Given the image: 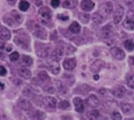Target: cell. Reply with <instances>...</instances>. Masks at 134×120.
Segmentation results:
<instances>
[{
    "label": "cell",
    "instance_id": "44dd1931",
    "mask_svg": "<svg viewBox=\"0 0 134 120\" xmlns=\"http://www.w3.org/2000/svg\"><path fill=\"white\" fill-rule=\"evenodd\" d=\"M126 92L125 87L122 86H117L112 90L113 95L117 98H121Z\"/></svg>",
    "mask_w": 134,
    "mask_h": 120
},
{
    "label": "cell",
    "instance_id": "7bdbcfd3",
    "mask_svg": "<svg viewBox=\"0 0 134 120\" xmlns=\"http://www.w3.org/2000/svg\"><path fill=\"white\" fill-rule=\"evenodd\" d=\"M128 6L130 10L134 11V0L129 2L128 3Z\"/></svg>",
    "mask_w": 134,
    "mask_h": 120
},
{
    "label": "cell",
    "instance_id": "8d00e7d4",
    "mask_svg": "<svg viewBox=\"0 0 134 120\" xmlns=\"http://www.w3.org/2000/svg\"><path fill=\"white\" fill-rule=\"evenodd\" d=\"M19 55L18 52L14 51L9 55V59L12 61H15L19 59Z\"/></svg>",
    "mask_w": 134,
    "mask_h": 120
},
{
    "label": "cell",
    "instance_id": "f1b7e54d",
    "mask_svg": "<svg viewBox=\"0 0 134 120\" xmlns=\"http://www.w3.org/2000/svg\"><path fill=\"white\" fill-rule=\"evenodd\" d=\"M69 30L72 33L77 34L80 32L81 26L77 22L74 21L70 25L69 27Z\"/></svg>",
    "mask_w": 134,
    "mask_h": 120
},
{
    "label": "cell",
    "instance_id": "f6af8a7d",
    "mask_svg": "<svg viewBox=\"0 0 134 120\" xmlns=\"http://www.w3.org/2000/svg\"><path fill=\"white\" fill-rule=\"evenodd\" d=\"M55 91V89L53 87H49L48 89V92L50 94H53Z\"/></svg>",
    "mask_w": 134,
    "mask_h": 120
},
{
    "label": "cell",
    "instance_id": "4dcf8cb0",
    "mask_svg": "<svg viewBox=\"0 0 134 120\" xmlns=\"http://www.w3.org/2000/svg\"><path fill=\"white\" fill-rule=\"evenodd\" d=\"M29 6H30L29 3L27 1L25 0L20 1L18 5L19 9L23 11H26V10H27Z\"/></svg>",
    "mask_w": 134,
    "mask_h": 120
},
{
    "label": "cell",
    "instance_id": "5bb4252c",
    "mask_svg": "<svg viewBox=\"0 0 134 120\" xmlns=\"http://www.w3.org/2000/svg\"><path fill=\"white\" fill-rule=\"evenodd\" d=\"M85 103L90 108H96L98 105L99 101L94 95H91L85 100Z\"/></svg>",
    "mask_w": 134,
    "mask_h": 120
},
{
    "label": "cell",
    "instance_id": "8992f818",
    "mask_svg": "<svg viewBox=\"0 0 134 120\" xmlns=\"http://www.w3.org/2000/svg\"><path fill=\"white\" fill-rule=\"evenodd\" d=\"M101 33L102 36L104 38H110L114 36L115 30L111 25H106L102 28Z\"/></svg>",
    "mask_w": 134,
    "mask_h": 120
},
{
    "label": "cell",
    "instance_id": "836d02e7",
    "mask_svg": "<svg viewBox=\"0 0 134 120\" xmlns=\"http://www.w3.org/2000/svg\"><path fill=\"white\" fill-rule=\"evenodd\" d=\"M125 47L129 51H131L134 49V43L131 39H127L125 42Z\"/></svg>",
    "mask_w": 134,
    "mask_h": 120
},
{
    "label": "cell",
    "instance_id": "60d3db41",
    "mask_svg": "<svg viewBox=\"0 0 134 120\" xmlns=\"http://www.w3.org/2000/svg\"><path fill=\"white\" fill-rule=\"evenodd\" d=\"M128 62L130 68L134 70V57H129L128 58Z\"/></svg>",
    "mask_w": 134,
    "mask_h": 120
},
{
    "label": "cell",
    "instance_id": "e575fe53",
    "mask_svg": "<svg viewBox=\"0 0 134 120\" xmlns=\"http://www.w3.org/2000/svg\"><path fill=\"white\" fill-rule=\"evenodd\" d=\"M70 106V103L67 100H62L58 104V108L61 110H65Z\"/></svg>",
    "mask_w": 134,
    "mask_h": 120
},
{
    "label": "cell",
    "instance_id": "d590c367",
    "mask_svg": "<svg viewBox=\"0 0 134 120\" xmlns=\"http://www.w3.org/2000/svg\"><path fill=\"white\" fill-rule=\"evenodd\" d=\"M23 94L28 97H31L34 95V92L28 87H25L23 90Z\"/></svg>",
    "mask_w": 134,
    "mask_h": 120
},
{
    "label": "cell",
    "instance_id": "7a4b0ae2",
    "mask_svg": "<svg viewBox=\"0 0 134 120\" xmlns=\"http://www.w3.org/2000/svg\"><path fill=\"white\" fill-rule=\"evenodd\" d=\"M113 9V5L110 2H107L102 4L98 8V13L104 19L107 18Z\"/></svg>",
    "mask_w": 134,
    "mask_h": 120
},
{
    "label": "cell",
    "instance_id": "f546056e",
    "mask_svg": "<svg viewBox=\"0 0 134 120\" xmlns=\"http://www.w3.org/2000/svg\"><path fill=\"white\" fill-rule=\"evenodd\" d=\"M99 115V112L97 110H93L87 113L86 116L89 120H96Z\"/></svg>",
    "mask_w": 134,
    "mask_h": 120
},
{
    "label": "cell",
    "instance_id": "d6a6232c",
    "mask_svg": "<svg viewBox=\"0 0 134 120\" xmlns=\"http://www.w3.org/2000/svg\"><path fill=\"white\" fill-rule=\"evenodd\" d=\"M79 19L82 23L86 24L89 21L90 15L85 13H80L79 15Z\"/></svg>",
    "mask_w": 134,
    "mask_h": 120
},
{
    "label": "cell",
    "instance_id": "cb8c5ba5",
    "mask_svg": "<svg viewBox=\"0 0 134 120\" xmlns=\"http://www.w3.org/2000/svg\"><path fill=\"white\" fill-rule=\"evenodd\" d=\"M46 114L40 110H36L31 115V118L32 120H44Z\"/></svg>",
    "mask_w": 134,
    "mask_h": 120
},
{
    "label": "cell",
    "instance_id": "d6986e66",
    "mask_svg": "<svg viewBox=\"0 0 134 120\" xmlns=\"http://www.w3.org/2000/svg\"><path fill=\"white\" fill-rule=\"evenodd\" d=\"M91 90V87L87 84H84L77 87L75 89L74 91L76 94L81 95H86Z\"/></svg>",
    "mask_w": 134,
    "mask_h": 120
},
{
    "label": "cell",
    "instance_id": "d4e9b609",
    "mask_svg": "<svg viewBox=\"0 0 134 120\" xmlns=\"http://www.w3.org/2000/svg\"><path fill=\"white\" fill-rule=\"evenodd\" d=\"M38 78L39 81L44 84H47L50 81V77L44 71H41L38 74Z\"/></svg>",
    "mask_w": 134,
    "mask_h": 120
},
{
    "label": "cell",
    "instance_id": "9a60e30c",
    "mask_svg": "<svg viewBox=\"0 0 134 120\" xmlns=\"http://www.w3.org/2000/svg\"><path fill=\"white\" fill-rule=\"evenodd\" d=\"M73 102L75 106V111L79 113H82L84 111V106L82 99L79 97L73 99Z\"/></svg>",
    "mask_w": 134,
    "mask_h": 120
},
{
    "label": "cell",
    "instance_id": "ac0fdd59",
    "mask_svg": "<svg viewBox=\"0 0 134 120\" xmlns=\"http://www.w3.org/2000/svg\"><path fill=\"white\" fill-rule=\"evenodd\" d=\"M95 4L91 0H83L81 3L82 10L85 11L92 10L94 7Z\"/></svg>",
    "mask_w": 134,
    "mask_h": 120
},
{
    "label": "cell",
    "instance_id": "b9f144b4",
    "mask_svg": "<svg viewBox=\"0 0 134 120\" xmlns=\"http://www.w3.org/2000/svg\"><path fill=\"white\" fill-rule=\"evenodd\" d=\"M7 73L6 69L3 66H0V75L5 76Z\"/></svg>",
    "mask_w": 134,
    "mask_h": 120
},
{
    "label": "cell",
    "instance_id": "4fadbf2b",
    "mask_svg": "<svg viewBox=\"0 0 134 120\" xmlns=\"http://www.w3.org/2000/svg\"><path fill=\"white\" fill-rule=\"evenodd\" d=\"M105 63L101 60H97L94 61L90 66V71L93 73H98L104 66Z\"/></svg>",
    "mask_w": 134,
    "mask_h": 120
},
{
    "label": "cell",
    "instance_id": "5b68a950",
    "mask_svg": "<svg viewBox=\"0 0 134 120\" xmlns=\"http://www.w3.org/2000/svg\"><path fill=\"white\" fill-rule=\"evenodd\" d=\"M14 41L17 46L24 49H27L29 45V39L28 37L23 34L16 36L14 37Z\"/></svg>",
    "mask_w": 134,
    "mask_h": 120
},
{
    "label": "cell",
    "instance_id": "9c48e42d",
    "mask_svg": "<svg viewBox=\"0 0 134 120\" xmlns=\"http://www.w3.org/2000/svg\"><path fill=\"white\" fill-rule=\"evenodd\" d=\"M76 65V60L75 58H66L63 62V68L68 71L73 70Z\"/></svg>",
    "mask_w": 134,
    "mask_h": 120
},
{
    "label": "cell",
    "instance_id": "30bf717a",
    "mask_svg": "<svg viewBox=\"0 0 134 120\" xmlns=\"http://www.w3.org/2000/svg\"><path fill=\"white\" fill-rule=\"evenodd\" d=\"M17 105L19 108L24 111H28L31 109V103L24 98H20L18 102Z\"/></svg>",
    "mask_w": 134,
    "mask_h": 120
},
{
    "label": "cell",
    "instance_id": "1f68e13d",
    "mask_svg": "<svg viewBox=\"0 0 134 120\" xmlns=\"http://www.w3.org/2000/svg\"><path fill=\"white\" fill-rule=\"evenodd\" d=\"M92 20L96 24H99L103 22L104 18L98 12H95L92 16Z\"/></svg>",
    "mask_w": 134,
    "mask_h": 120
},
{
    "label": "cell",
    "instance_id": "83f0119b",
    "mask_svg": "<svg viewBox=\"0 0 134 120\" xmlns=\"http://www.w3.org/2000/svg\"><path fill=\"white\" fill-rule=\"evenodd\" d=\"M77 4V0H65L62 4V6L65 8L72 9L76 7Z\"/></svg>",
    "mask_w": 134,
    "mask_h": 120
},
{
    "label": "cell",
    "instance_id": "8fae6325",
    "mask_svg": "<svg viewBox=\"0 0 134 120\" xmlns=\"http://www.w3.org/2000/svg\"><path fill=\"white\" fill-rule=\"evenodd\" d=\"M110 52L111 55L117 60H122L125 57V54L124 51L120 48L114 47L110 49Z\"/></svg>",
    "mask_w": 134,
    "mask_h": 120
},
{
    "label": "cell",
    "instance_id": "52a82bcc",
    "mask_svg": "<svg viewBox=\"0 0 134 120\" xmlns=\"http://www.w3.org/2000/svg\"><path fill=\"white\" fill-rule=\"evenodd\" d=\"M124 8L121 6H118L116 9L115 11L113 14V21L114 23L118 24L119 23L124 16Z\"/></svg>",
    "mask_w": 134,
    "mask_h": 120
},
{
    "label": "cell",
    "instance_id": "3957f363",
    "mask_svg": "<svg viewBox=\"0 0 134 120\" xmlns=\"http://www.w3.org/2000/svg\"><path fill=\"white\" fill-rule=\"evenodd\" d=\"M38 16L41 21L42 23H46L51 19L52 12L51 9L48 7H41L39 10Z\"/></svg>",
    "mask_w": 134,
    "mask_h": 120
},
{
    "label": "cell",
    "instance_id": "7402d4cb",
    "mask_svg": "<svg viewBox=\"0 0 134 120\" xmlns=\"http://www.w3.org/2000/svg\"><path fill=\"white\" fill-rule=\"evenodd\" d=\"M9 14L10 15L12 18H13V19L14 20V21L17 25L23 22L24 19L23 16L21 14L18 12L17 11L15 10H12Z\"/></svg>",
    "mask_w": 134,
    "mask_h": 120
},
{
    "label": "cell",
    "instance_id": "e0dca14e",
    "mask_svg": "<svg viewBox=\"0 0 134 120\" xmlns=\"http://www.w3.org/2000/svg\"><path fill=\"white\" fill-rule=\"evenodd\" d=\"M10 31L5 26H0V39L3 41H8L10 39Z\"/></svg>",
    "mask_w": 134,
    "mask_h": 120
},
{
    "label": "cell",
    "instance_id": "74e56055",
    "mask_svg": "<svg viewBox=\"0 0 134 120\" xmlns=\"http://www.w3.org/2000/svg\"><path fill=\"white\" fill-rule=\"evenodd\" d=\"M111 118L112 120H121V116L119 112H114L111 115Z\"/></svg>",
    "mask_w": 134,
    "mask_h": 120
},
{
    "label": "cell",
    "instance_id": "4316f807",
    "mask_svg": "<svg viewBox=\"0 0 134 120\" xmlns=\"http://www.w3.org/2000/svg\"><path fill=\"white\" fill-rule=\"evenodd\" d=\"M18 73L20 76L25 79H29L31 76V73L30 71L26 68H21L19 69Z\"/></svg>",
    "mask_w": 134,
    "mask_h": 120
},
{
    "label": "cell",
    "instance_id": "bcb514c9",
    "mask_svg": "<svg viewBox=\"0 0 134 120\" xmlns=\"http://www.w3.org/2000/svg\"><path fill=\"white\" fill-rule=\"evenodd\" d=\"M42 1L41 0H36V2H35V4L36 5H37L38 6H41L42 4Z\"/></svg>",
    "mask_w": 134,
    "mask_h": 120
},
{
    "label": "cell",
    "instance_id": "6da1fadb",
    "mask_svg": "<svg viewBox=\"0 0 134 120\" xmlns=\"http://www.w3.org/2000/svg\"><path fill=\"white\" fill-rule=\"evenodd\" d=\"M29 30L37 37L45 39L47 38V33L46 30L34 21H30L27 23Z\"/></svg>",
    "mask_w": 134,
    "mask_h": 120
},
{
    "label": "cell",
    "instance_id": "603a6c76",
    "mask_svg": "<svg viewBox=\"0 0 134 120\" xmlns=\"http://www.w3.org/2000/svg\"><path fill=\"white\" fill-rule=\"evenodd\" d=\"M121 110L126 115H131L134 113V107L129 103H123L121 105Z\"/></svg>",
    "mask_w": 134,
    "mask_h": 120
},
{
    "label": "cell",
    "instance_id": "c3c4849f",
    "mask_svg": "<svg viewBox=\"0 0 134 120\" xmlns=\"http://www.w3.org/2000/svg\"><path fill=\"white\" fill-rule=\"evenodd\" d=\"M99 77L98 75H95L94 76V79L95 80H98L99 79Z\"/></svg>",
    "mask_w": 134,
    "mask_h": 120
},
{
    "label": "cell",
    "instance_id": "2e32d148",
    "mask_svg": "<svg viewBox=\"0 0 134 120\" xmlns=\"http://www.w3.org/2000/svg\"><path fill=\"white\" fill-rule=\"evenodd\" d=\"M48 68L49 70L51 72V73L55 75L58 74L60 71V66L59 63L58 61L54 60H52L51 62L49 63Z\"/></svg>",
    "mask_w": 134,
    "mask_h": 120
},
{
    "label": "cell",
    "instance_id": "ee69618b",
    "mask_svg": "<svg viewBox=\"0 0 134 120\" xmlns=\"http://www.w3.org/2000/svg\"><path fill=\"white\" fill-rule=\"evenodd\" d=\"M58 18H59V19H61V20H68L69 19V17L68 16H63V15H58Z\"/></svg>",
    "mask_w": 134,
    "mask_h": 120
},
{
    "label": "cell",
    "instance_id": "f35d334b",
    "mask_svg": "<svg viewBox=\"0 0 134 120\" xmlns=\"http://www.w3.org/2000/svg\"><path fill=\"white\" fill-rule=\"evenodd\" d=\"M127 85L128 87L134 89V74L131 76L128 79L127 81Z\"/></svg>",
    "mask_w": 134,
    "mask_h": 120
},
{
    "label": "cell",
    "instance_id": "7c38bea8",
    "mask_svg": "<svg viewBox=\"0 0 134 120\" xmlns=\"http://www.w3.org/2000/svg\"><path fill=\"white\" fill-rule=\"evenodd\" d=\"M37 55L42 58H47L49 54V47L46 45H40L36 49Z\"/></svg>",
    "mask_w": 134,
    "mask_h": 120
},
{
    "label": "cell",
    "instance_id": "ba28073f",
    "mask_svg": "<svg viewBox=\"0 0 134 120\" xmlns=\"http://www.w3.org/2000/svg\"><path fill=\"white\" fill-rule=\"evenodd\" d=\"M57 100L52 97H46L42 100V103L43 105L50 109H54L57 106Z\"/></svg>",
    "mask_w": 134,
    "mask_h": 120
},
{
    "label": "cell",
    "instance_id": "7dc6e473",
    "mask_svg": "<svg viewBox=\"0 0 134 120\" xmlns=\"http://www.w3.org/2000/svg\"><path fill=\"white\" fill-rule=\"evenodd\" d=\"M8 3L10 4V5H13L15 4V3L16 2L17 0H7Z\"/></svg>",
    "mask_w": 134,
    "mask_h": 120
},
{
    "label": "cell",
    "instance_id": "484cf974",
    "mask_svg": "<svg viewBox=\"0 0 134 120\" xmlns=\"http://www.w3.org/2000/svg\"><path fill=\"white\" fill-rule=\"evenodd\" d=\"M64 54V51L63 48H58L55 49L53 52L52 53V60H54L56 61H59L62 57L63 56Z\"/></svg>",
    "mask_w": 134,
    "mask_h": 120
},
{
    "label": "cell",
    "instance_id": "ffe728a7",
    "mask_svg": "<svg viewBox=\"0 0 134 120\" xmlns=\"http://www.w3.org/2000/svg\"><path fill=\"white\" fill-rule=\"evenodd\" d=\"M32 58L26 55H22L19 60V64L22 66H30L32 63Z\"/></svg>",
    "mask_w": 134,
    "mask_h": 120
},
{
    "label": "cell",
    "instance_id": "277c9868",
    "mask_svg": "<svg viewBox=\"0 0 134 120\" xmlns=\"http://www.w3.org/2000/svg\"><path fill=\"white\" fill-rule=\"evenodd\" d=\"M123 26L128 30H134V11L129 10L125 20L122 22Z\"/></svg>",
    "mask_w": 134,
    "mask_h": 120
},
{
    "label": "cell",
    "instance_id": "ab89813d",
    "mask_svg": "<svg viewBox=\"0 0 134 120\" xmlns=\"http://www.w3.org/2000/svg\"><path fill=\"white\" fill-rule=\"evenodd\" d=\"M50 3H51V5L53 8H57L59 5L60 0H51Z\"/></svg>",
    "mask_w": 134,
    "mask_h": 120
}]
</instances>
